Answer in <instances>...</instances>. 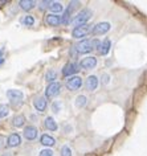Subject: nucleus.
I'll list each match as a JSON object with an SVG mask.
<instances>
[{"instance_id":"1","label":"nucleus","mask_w":147,"mask_h":156,"mask_svg":"<svg viewBox=\"0 0 147 156\" xmlns=\"http://www.w3.org/2000/svg\"><path fill=\"white\" fill-rule=\"evenodd\" d=\"M99 44H101V42L97 41V40H82L81 42H78V44H77L74 48H76V50H77L78 53L85 54V53L91 52V50L94 49L95 45L99 46Z\"/></svg>"},{"instance_id":"2","label":"nucleus","mask_w":147,"mask_h":156,"mask_svg":"<svg viewBox=\"0 0 147 156\" xmlns=\"http://www.w3.org/2000/svg\"><path fill=\"white\" fill-rule=\"evenodd\" d=\"M91 11L89 9V8H85L82 9L81 12L77 13V16L73 19V25H74V28L76 27H81V25H86V23L90 20V17H91Z\"/></svg>"},{"instance_id":"3","label":"nucleus","mask_w":147,"mask_h":156,"mask_svg":"<svg viewBox=\"0 0 147 156\" xmlns=\"http://www.w3.org/2000/svg\"><path fill=\"white\" fill-rule=\"evenodd\" d=\"M93 30L91 28V25H81V27H76L74 29H73V32H72V36L74 37V38H81V37H85L86 34H89Z\"/></svg>"},{"instance_id":"4","label":"nucleus","mask_w":147,"mask_h":156,"mask_svg":"<svg viewBox=\"0 0 147 156\" xmlns=\"http://www.w3.org/2000/svg\"><path fill=\"white\" fill-rule=\"evenodd\" d=\"M109 30H110V24L106 21H102V23H98V24H95L93 27L91 33L94 34V36H99V34H105L106 32H109Z\"/></svg>"},{"instance_id":"5","label":"nucleus","mask_w":147,"mask_h":156,"mask_svg":"<svg viewBox=\"0 0 147 156\" xmlns=\"http://www.w3.org/2000/svg\"><path fill=\"white\" fill-rule=\"evenodd\" d=\"M60 90H61V85L59 82L49 83L48 87H46V90H45V97L46 98H53V97H56L59 94Z\"/></svg>"},{"instance_id":"6","label":"nucleus","mask_w":147,"mask_h":156,"mask_svg":"<svg viewBox=\"0 0 147 156\" xmlns=\"http://www.w3.org/2000/svg\"><path fill=\"white\" fill-rule=\"evenodd\" d=\"M81 86H82V80H81V77H70L66 81V87L70 91L78 90Z\"/></svg>"},{"instance_id":"7","label":"nucleus","mask_w":147,"mask_h":156,"mask_svg":"<svg viewBox=\"0 0 147 156\" xmlns=\"http://www.w3.org/2000/svg\"><path fill=\"white\" fill-rule=\"evenodd\" d=\"M78 65L76 64V62H68L66 65L63 68V76L64 77H70L73 74H76L78 72Z\"/></svg>"},{"instance_id":"8","label":"nucleus","mask_w":147,"mask_h":156,"mask_svg":"<svg viewBox=\"0 0 147 156\" xmlns=\"http://www.w3.org/2000/svg\"><path fill=\"white\" fill-rule=\"evenodd\" d=\"M95 65H97V58L95 57H86V58H84V60L80 62L81 68L86 69V70L95 68Z\"/></svg>"},{"instance_id":"9","label":"nucleus","mask_w":147,"mask_h":156,"mask_svg":"<svg viewBox=\"0 0 147 156\" xmlns=\"http://www.w3.org/2000/svg\"><path fill=\"white\" fill-rule=\"evenodd\" d=\"M97 86H98V78L95 76H89L86 78V82H85V87L89 91H94Z\"/></svg>"},{"instance_id":"10","label":"nucleus","mask_w":147,"mask_h":156,"mask_svg":"<svg viewBox=\"0 0 147 156\" xmlns=\"http://www.w3.org/2000/svg\"><path fill=\"white\" fill-rule=\"evenodd\" d=\"M45 23L48 25H51V27H59L61 23H63V20H61L60 16H57V15L52 13V15H48V16L45 17Z\"/></svg>"},{"instance_id":"11","label":"nucleus","mask_w":147,"mask_h":156,"mask_svg":"<svg viewBox=\"0 0 147 156\" xmlns=\"http://www.w3.org/2000/svg\"><path fill=\"white\" fill-rule=\"evenodd\" d=\"M110 48H111V41L109 38H105V40L99 44L98 52H99V54H102V56H106V54L110 52Z\"/></svg>"},{"instance_id":"12","label":"nucleus","mask_w":147,"mask_h":156,"mask_svg":"<svg viewBox=\"0 0 147 156\" xmlns=\"http://www.w3.org/2000/svg\"><path fill=\"white\" fill-rule=\"evenodd\" d=\"M24 138L27 140H33L37 138V128L34 126H28L24 130Z\"/></svg>"},{"instance_id":"13","label":"nucleus","mask_w":147,"mask_h":156,"mask_svg":"<svg viewBox=\"0 0 147 156\" xmlns=\"http://www.w3.org/2000/svg\"><path fill=\"white\" fill-rule=\"evenodd\" d=\"M76 4H78V3H77V2H72L70 4H69V7L66 8V11L64 12L63 17H61V20H63L64 24H68V23H69V17H70V15H72V12H73V9H74Z\"/></svg>"},{"instance_id":"14","label":"nucleus","mask_w":147,"mask_h":156,"mask_svg":"<svg viewBox=\"0 0 147 156\" xmlns=\"http://www.w3.org/2000/svg\"><path fill=\"white\" fill-rule=\"evenodd\" d=\"M7 97H8L12 102H16V101L23 99V93L20 90H8L7 91Z\"/></svg>"},{"instance_id":"15","label":"nucleus","mask_w":147,"mask_h":156,"mask_svg":"<svg viewBox=\"0 0 147 156\" xmlns=\"http://www.w3.org/2000/svg\"><path fill=\"white\" fill-rule=\"evenodd\" d=\"M33 105H34V107H36L37 111H44L46 108V101H45L44 97H37V98L34 99Z\"/></svg>"},{"instance_id":"16","label":"nucleus","mask_w":147,"mask_h":156,"mask_svg":"<svg viewBox=\"0 0 147 156\" xmlns=\"http://www.w3.org/2000/svg\"><path fill=\"white\" fill-rule=\"evenodd\" d=\"M21 143V138L19 134H12L8 138V147H16Z\"/></svg>"},{"instance_id":"17","label":"nucleus","mask_w":147,"mask_h":156,"mask_svg":"<svg viewBox=\"0 0 147 156\" xmlns=\"http://www.w3.org/2000/svg\"><path fill=\"white\" fill-rule=\"evenodd\" d=\"M41 144H44V146H48V147H52L56 144V140L53 136L48 135V134H44L41 136Z\"/></svg>"},{"instance_id":"18","label":"nucleus","mask_w":147,"mask_h":156,"mask_svg":"<svg viewBox=\"0 0 147 156\" xmlns=\"http://www.w3.org/2000/svg\"><path fill=\"white\" fill-rule=\"evenodd\" d=\"M44 124H45V127L48 128L49 131H56L57 130V123H56V120L53 119L52 116H48V118L45 119Z\"/></svg>"},{"instance_id":"19","label":"nucleus","mask_w":147,"mask_h":156,"mask_svg":"<svg viewBox=\"0 0 147 156\" xmlns=\"http://www.w3.org/2000/svg\"><path fill=\"white\" fill-rule=\"evenodd\" d=\"M49 9L52 11L53 13H60V12H63V4H61V3H59V2H53V3H51V4H49Z\"/></svg>"},{"instance_id":"20","label":"nucleus","mask_w":147,"mask_h":156,"mask_svg":"<svg viewBox=\"0 0 147 156\" xmlns=\"http://www.w3.org/2000/svg\"><path fill=\"white\" fill-rule=\"evenodd\" d=\"M20 7H21V9H24V11H30L34 7V2L33 0H21L20 3Z\"/></svg>"},{"instance_id":"21","label":"nucleus","mask_w":147,"mask_h":156,"mask_svg":"<svg viewBox=\"0 0 147 156\" xmlns=\"http://www.w3.org/2000/svg\"><path fill=\"white\" fill-rule=\"evenodd\" d=\"M24 123H25V116L24 115H16L13 118V126L15 127H23L24 126Z\"/></svg>"},{"instance_id":"22","label":"nucleus","mask_w":147,"mask_h":156,"mask_svg":"<svg viewBox=\"0 0 147 156\" xmlns=\"http://www.w3.org/2000/svg\"><path fill=\"white\" fill-rule=\"evenodd\" d=\"M21 23H23V24H24L25 27H32V25L34 24V19H33V16H30V15H27V16L23 17Z\"/></svg>"},{"instance_id":"23","label":"nucleus","mask_w":147,"mask_h":156,"mask_svg":"<svg viewBox=\"0 0 147 156\" xmlns=\"http://www.w3.org/2000/svg\"><path fill=\"white\" fill-rule=\"evenodd\" d=\"M8 114H9V107L5 106V105H0V119L5 118Z\"/></svg>"},{"instance_id":"24","label":"nucleus","mask_w":147,"mask_h":156,"mask_svg":"<svg viewBox=\"0 0 147 156\" xmlns=\"http://www.w3.org/2000/svg\"><path fill=\"white\" fill-rule=\"evenodd\" d=\"M76 105H77V107H84L85 105H86V97H84V95L77 97V99H76Z\"/></svg>"},{"instance_id":"25","label":"nucleus","mask_w":147,"mask_h":156,"mask_svg":"<svg viewBox=\"0 0 147 156\" xmlns=\"http://www.w3.org/2000/svg\"><path fill=\"white\" fill-rule=\"evenodd\" d=\"M56 72L55 70H49L48 73H46V81H48V82H52L53 83V81L56 80Z\"/></svg>"},{"instance_id":"26","label":"nucleus","mask_w":147,"mask_h":156,"mask_svg":"<svg viewBox=\"0 0 147 156\" xmlns=\"http://www.w3.org/2000/svg\"><path fill=\"white\" fill-rule=\"evenodd\" d=\"M61 156H72V150L68 146H64L61 148Z\"/></svg>"},{"instance_id":"27","label":"nucleus","mask_w":147,"mask_h":156,"mask_svg":"<svg viewBox=\"0 0 147 156\" xmlns=\"http://www.w3.org/2000/svg\"><path fill=\"white\" fill-rule=\"evenodd\" d=\"M40 156H53V152L51 150H42L40 152Z\"/></svg>"},{"instance_id":"28","label":"nucleus","mask_w":147,"mask_h":156,"mask_svg":"<svg viewBox=\"0 0 147 156\" xmlns=\"http://www.w3.org/2000/svg\"><path fill=\"white\" fill-rule=\"evenodd\" d=\"M103 82L109 83V76H103Z\"/></svg>"},{"instance_id":"29","label":"nucleus","mask_w":147,"mask_h":156,"mask_svg":"<svg viewBox=\"0 0 147 156\" xmlns=\"http://www.w3.org/2000/svg\"><path fill=\"white\" fill-rule=\"evenodd\" d=\"M53 110L57 112V110H59V103H55V105H53Z\"/></svg>"},{"instance_id":"30","label":"nucleus","mask_w":147,"mask_h":156,"mask_svg":"<svg viewBox=\"0 0 147 156\" xmlns=\"http://www.w3.org/2000/svg\"><path fill=\"white\" fill-rule=\"evenodd\" d=\"M3 53H4V50H3V49H0V60H2V58H3Z\"/></svg>"},{"instance_id":"31","label":"nucleus","mask_w":147,"mask_h":156,"mask_svg":"<svg viewBox=\"0 0 147 156\" xmlns=\"http://www.w3.org/2000/svg\"><path fill=\"white\" fill-rule=\"evenodd\" d=\"M3 62H4V58H2V60H0V65H2Z\"/></svg>"},{"instance_id":"32","label":"nucleus","mask_w":147,"mask_h":156,"mask_svg":"<svg viewBox=\"0 0 147 156\" xmlns=\"http://www.w3.org/2000/svg\"><path fill=\"white\" fill-rule=\"evenodd\" d=\"M5 3H7V2H0V4H5Z\"/></svg>"}]
</instances>
